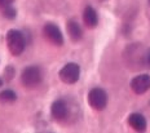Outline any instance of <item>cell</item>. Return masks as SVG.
<instances>
[{"label":"cell","mask_w":150,"mask_h":133,"mask_svg":"<svg viewBox=\"0 0 150 133\" xmlns=\"http://www.w3.org/2000/svg\"><path fill=\"white\" fill-rule=\"evenodd\" d=\"M148 1H149V4H150V0H148Z\"/></svg>","instance_id":"2e32d148"},{"label":"cell","mask_w":150,"mask_h":133,"mask_svg":"<svg viewBox=\"0 0 150 133\" xmlns=\"http://www.w3.org/2000/svg\"><path fill=\"white\" fill-rule=\"evenodd\" d=\"M80 76V67L76 63H67L60 71V79L66 84H74L79 80Z\"/></svg>","instance_id":"277c9868"},{"label":"cell","mask_w":150,"mask_h":133,"mask_svg":"<svg viewBox=\"0 0 150 133\" xmlns=\"http://www.w3.org/2000/svg\"><path fill=\"white\" fill-rule=\"evenodd\" d=\"M145 65L148 67H150V49L146 52V56H145Z\"/></svg>","instance_id":"5bb4252c"},{"label":"cell","mask_w":150,"mask_h":133,"mask_svg":"<svg viewBox=\"0 0 150 133\" xmlns=\"http://www.w3.org/2000/svg\"><path fill=\"white\" fill-rule=\"evenodd\" d=\"M88 102L91 107L95 110H104L108 105V94L104 89L101 88H93L88 93Z\"/></svg>","instance_id":"7a4b0ae2"},{"label":"cell","mask_w":150,"mask_h":133,"mask_svg":"<svg viewBox=\"0 0 150 133\" xmlns=\"http://www.w3.org/2000/svg\"><path fill=\"white\" fill-rule=\"evenodd\" d=\"M3 13H4V17L5 18H9V20H13L16 17V9L12 8V5H9V7L4 8L3 9Z\"/></svg>","instance_id":"7c38bea8"},{"label":"cell","mask_w":150,"mask_h":133,"mask_svg":"<svg viewBox=\"0 0 150 133\" xmlns=\"http://www.w3.org/2000/svg\"><path fill=\"white\" fill-rule=\"evenodd\" d=\"M131 88L136 94H144L150 89V76L142 74V75L133 78L131 82Z\"/></svg>","instance_id":"8992f818"},{"label":"cell","mask_w":150,"mask_h":133,"mask_svg":"<svg viewBox=\"0 0 150 133\" xmlns=\"http://www.w3.org/2000/svg\"><path fill=\"white\" fill-rule=\"evenodd\" d=\"M21 82L27 88H34L42 82V72L39 67L36 66H29L22 71L21 75Z\"/></svg>","instance_id":"3957f363"},{"label":"cell","mask_w":150,"mask_h":133,"mask_svg":"<svg viewBox=\"0 0 150 133\" xmlns=\"http://www.w3.org/2000/svg\"><path fill=\"white\" fill-rule=\"evenodd\" d=\"M16 100H17V94L11 89L3 91L0 93V102H3V103H11V102H14Z\"/></svg>","instance_id":"8fae6325"},{"label":"cell","mask_w":150,"mask_h":133,"mask_svg":"<svg viewBox=\"0 0 150 133\" xmlns=\"http://www.w3.org/2000/svg\"><path fill=\"white\" fill-rule=\"evenodd\" d=\"M128 123L137 132H144L146 129V120L140 114H132L128 118Z\"/></svg>","instance_id":"9c48e42d"},{"label":"cell","mask_w":150,"mask_h":133,"mask_svg":"<svg viewBox=\"0 0 150 133\" xmlns=\"http://www.w3.org/2000/svg\"><path fill=\"white\" fill-rule=\"evenodd\" d=\"M45 38L49 40L51 43H53L54 45H62L64 44V36H62L61 30L56 26L54 23H47L43 29Z\"/></svg>","instance_id":"5b68a950"},{"label":"cell","mask_w":150,"mask_h":133,"mask_svg":"<svg viewBox=\"0 0 150 133\" xmlns=\"http://www.w3.org/2000/svg\"><path fill=\"white\" fill-rule=\"evenodd\" d=\"M7 45L9 52L13 56H20L26 47L22 32L18 30H9L7 34Z\"/></svg>","instance_id":"6da1fadb"},{"label":"cell","mask_w":150,"mask_h":133,"mask_svg":"<svg viewBox=\"0 0 150 133\" xmlns=\"http://www.w3.org/2000/svg\"><path fill=\"white\" fill-rule=\"evenodd\" d=\"M14 0H0V9H4L9 7V5H12V3H13Z\"/></svg>","instance_id":"4fadbf2b"},{"label":"cell","mask_w":150,"mask_h":133,"mask_svg":"<svg viewBox=\"0 0 150 133\" xmlns=\"http://www.w3.org/2000/svg\"><path fill=\"white\" fill-rule=\"evenodd\" d=\"M51 114L56 120H64L67 116V105L64 100H57L52 103Z\"/></svg>","instance_id":"52a82bcc"},{"label":"cell","mask_w":150,"mask_h":133,"mask_svg":"<svg viewBox=\"0 0 150 133\" xmlns=\"http://www.w3.org/2000/svg\"><path fill=\"white\" fill-rule=\"evenodd\" d=\"M67 32L73 42H79L83 36V32H82L79 23L75 22V21H69L67 22Z\"/></svg>","instance_id":"30bf717a"},{"label":"cell","mask_w":150,"mask_h":133,"mask_svg":"<svg viewBox=\"0 0 150 133\" xmlns=\"http://www.w3.org/2000/svg\"><path fill=\"white\" fill-rule=\"evenodd\" d=\"M1 85H3V80L0 79V87H1Z\"/></svg>","instance_id":"9a60e30c"},{"label":"cell","mask_w":150,"mask_h":133,"mask_svg":"<svg viewBox=\"0 0 150 133\" xmlns=\"http://www.w3.org/2000/svg\"><path fill=\"white\" fill-rule=\"evenodd\" d=\"M83 20H84V23H86L87 27H89V29H95L98 23L97 12H96L92 7H87L86 9H84Z\"/></svg>","instance_id":"ba28073f"}]
</instances>
